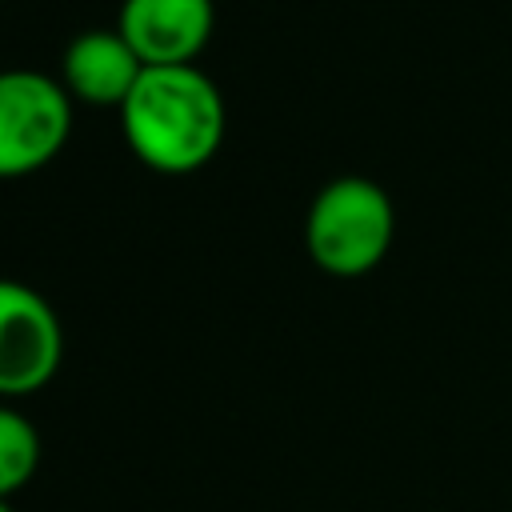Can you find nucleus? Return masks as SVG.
<instances>
[{"mask_svg": "<svg viewBox=\"0 0 512 512\" xmlns=\"http://www.w3.org/2000/svg\"><path fill=\"white\" fill-rule=\"evenodd\" d=\"M224 96L196 64L144 68L120 104V132L132 156L160 176L204 168L224 144Z\"/></svg>", "mask_w": 512, "mask_h": 512, "instance_id": "1", "label": "nucleus"}, {"mask_svg": "<svg viewBox=\"0 0 512 512\" xmlns=\"http://www.w3.org/2000/svg\"><path fill=\"white\" fill-rule=\"evenodd\" d=\"M396 236L392 196L368 176H336L328 180L304 216V252L308 260L336 276L356 280L380 268Z\"/></svg>", "mask_w": 512, "mask_h": 512, "instance_id": "2", "label": "nucleus"}, {"mask_svg": "<svg viewBox=\"0 0 512 512\" xmlns=\"http://www.w3.org/2000/svg\"><path fill=\"white\" fill-rule=\"evenodd\" d=\"M72 136V96L32 68H0V180L40 172Z\"/></svg>", "mask_w": 512, "mask_h": 512, "instance_id": "3", "label": "nucleus"}, {"mask_svg": "<svg viewBox=\"0 0 512 512\" xmlns=\"http://www.w3.org/2000/svg\"><path fill=\"white\" fill-rule=\"evenodd\" d=\"M64 360V324L56 308L20 280L0 276V400L40 392Z\"/></svg>", "mask_w": 512, "mask_h": 512, "instance_id": "4", "label": "nucleus"}, {"mask_svg": "<svg viewBox=\"0 0 512 512\" xmlns=\"http://www.w3.org/2000/svg\"><path fill=\"white\" fill-rule=\"evenodd\" d=\"M216 24L212 0H120L116 32L144 68L192 64Z\"/></svg>", "mask_w": 512, "mask_h": 512, "instance_id": "5", "label": "nucleus"}, {"mask_svg": "<svg viewBox=\"0 0 512 512\" xmlns=\"http://www.w3.org/2000/svg\"><path fill=\"white\" fill-rule=\"evenodd\" d=\"M144 64L128 48V40L116 28H84L68 40L60 56V84L72 100L96 104V108H116L128 100L136 88Z\"/></svg>", "mask_w": 512, "mask_h": 512, "instance_id": "6", "label": "nucleus"}, {"mask_svg": "<svg viewBox=\"0 0 512 512\" xmlns=\"http://www.w3.org/2000/svg\"><path fill=\"white\" fill-rule=\"evenodd\" d=\"M40 468V432L36 424L12 408L0 404V500L16 496Z\"/></svg>", "mask_w": 512, "mask_h": 512, "instance_id": "7", "label": "nucleus"}, {"mask_svg": "<svg viewBox=\"0 0 512 512\" xmlns=\"http://www.w3.org/2000/svg\"><path fill=\"white\" fill-rule=\"evenodd\" d=\"M0 512H16V508H12V504H8V500H0Z\"/></svg>", "mask_w": 512, "mask_h": 512, "instance_id": "8", "label": "nucleus"}, {"mask_svg": "<svg viewBox=\"0 0 512 512\" xmlns=\"http://www.w3.org/2000/svg\"><path fill=\"white\" fill-rule=\"evenodd\" d=\"M0 4H4V0H0Z\"/></svg>", "mask_w": 512, "mask_h": 512, "instance_id": "9", "label": "nucleus"}]
</instances>
